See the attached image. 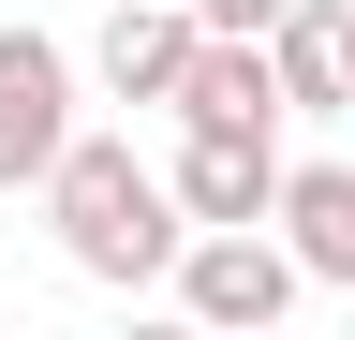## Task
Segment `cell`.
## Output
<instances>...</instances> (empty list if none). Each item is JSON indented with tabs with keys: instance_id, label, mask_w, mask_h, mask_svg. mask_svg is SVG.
<instances>
[{
	"instance_id": "obj_4",
	"label": "cell",
	"mask_w": 355,
	"mask_h": 340,
	"mask_svg": "<svg viewBox=\"0 0 355 340\" xmlns=\"http://www.w3.org/2000/svg\"><path fill=\"white\" fill-rule=\"evenodd\" d=\"M193 45H207L193 0H104V30H89V89H104V104H163V118H178Z\"/></svg>"
},
{
	"instance_id": "obj_6",
	"label": "cell",
	"mask_w": 355,
	"mask_h": 340,
	"mask_svg": "<svg viewBox=\"0 0 355 340\" xmlns=\"http://www.w3.org/2000/svg\"><path fill=\"white\" fill-rule=\"evenodd\" d=\"M266 45H282V89H296V118H355V0H296Z\"/></svg>"
},
{
	"instance_id": "obj_5",
	"label": "cell",
	"mask_w": 355,
	"mask_h": 340,
	"mask_svg": "<svg viewBox=\"0 0 355 340\" xmlns=\"http://www.w3.org/2000/svg\"><path fill=\"white\" fill-rule=\"evenodd\" d=\"M178 207H193V222H282V134H207V118H178Z\"/></svg>"
},
{
	"instance_id": "obj_2",
	"label": "cell",
	"mask_w": 355,
	"mask_h": 340,
	"mask_svg": "<svg viewBox=\"0 0 355 340\" xmlns=\"http://www.w3.org/2000/svg\"><path fill=\"white\" fill-rule=\"evenodd\" d=\"M163 296H178L193 325H222V340H266L296 296H326V281L296 267V237H282V222H193V251H178V281H163Z\"/></svg>"
},
{
	"instance_id": "obj_8",
	"label": "cell",
	"mask_w": 355,
	"mask_h": 340,
	"mask_svg": "<svg viewBox=\"0 0 355 340\" xmlns=\"http://www.w3.org/2000/svg\"><path fill=\"white\" fill-rule=\"evenodd\" d=\"M193 15H207V30H282L296 0H193Z\"/></svg>"
},
{
	"instance_id": "obj_7",
	"label": "cell",
	"mask_w": 355,
	"mask_h": 340,
	"mask_svg": "<svg viewBox=\"0 0 355 340\" xmlns=\"http://www.w3.org/2000/svg\"><path fill=\"white\" fill-rule=\"evenodd\" d=\"M282 237H296V267L326 296H355V163H296L282 178Z\"/></svg>"
},
{
	"instance_id": "obj_1",
	"label": "cell",
	"mask_w": 355,
	"mask_h": 340,
	"mask_svg": "<svg viewBox=\"0 0 355 340\" xmlns=\"http://www.w3.org/2000/svg\"><path fill=\"white\" fill-rule=\"evenodd\" d=\"M44 222H60V267L104 296H163L178 251H193V207H178L163 163H133V134H74L60 178H44Z\"/></svg>"
},
{
	"instance_id": "obj_3",
	"label": "cell",
	"mask_w": 355,
	"mask_h": 340,
	"mask_svg": "<svg viewBox=\"0 0 355 340\" xmlns=\"http://www.w3.org/2000/svg\"><path fill=\"white\" fill-rule=\"evenodd\" d=\"M74 89H89V60L60 45V30H0V193H44V178H60V148L89 134Z\"/></svg>"
}]
</instances>
